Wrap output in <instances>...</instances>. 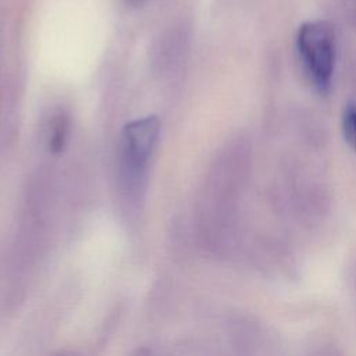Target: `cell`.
I'll use <instances>...</instances> for the list:
<instances>
[{
  "label": "cell",
  "mask_w": 356,
  "mask_h": 356,
  "mask_svg": "<svg viewBox=\"0 0 356 356\" xmlns=\"http://www.w3.org/2000/svg\"><path fill=\"white\" fill-rule=\"evenodd\" d=\"M296 46L313 83L320 90H327L335 65V32L331 24L323 19L302 24Z\"/></svg>",
  "instance_id": "obj_1"
},
{
  "label": "cell",
  "mask_w": 356,
  "mask_h": 356,
  "mask_svg": "<svg viewBox=\"0 0 356 356\" xmlns=\"http://www.w3.org/2000/svg\"><path fill=\"white\" fill-rule=\"evenodd\" d=\"M228 335L235 356H282L275 334L253 317L231 320Z\"/></svg>",
  "instance_id": "obj_2"
},
{
  "label": "cell",
  "mask_w": 356,
  "mask_h": 356,
  "mask_svg": "<svg viewBox=\"0 0 356 356\" xmlns=\"http://www.w3.org/2000/svg\"><path fill=\"white\" fill-rule=\"evenodd\" d=\"M160 132V121L156 115H149L129 122L124 129V163L129 171H142L147 163L157 136Z\"/></svg>",
  "instance_id": "obj_3"
},
{
  "label": "cell",
  "mask_w": 356,
  "mask_h": 356,
  "mask_svg": "<svg viewBox=\"0 0 356 356\" xmlns=\"http://www.w3.org/2000/svg\"><path fill=\"white\" fill-rule=\"evenodd\" d=\"M67 132H68V120L65 115L60 114L53 122V129H51V136L49 146L53 153H58L63 150L67 139Z\"/></svg>",
  "instance_id": "obj_4"
},
{
  "label": "cell",
  "mask_w": 356,
  "mask_h": 356,
  "mask_svg": "<svg viewBox=\"0 0 356 356\" xmlns=\"http://www.w3.org/2000/svg\"><path fill=\"white\" fill-rule=\"evenodd\" d=\"M342 135L348 146L356 153V106H348L343 111Z\"/></svg>",
  "instance_id": "obj_5"
},
{
  "label": "cell",
  "mask_w": 356,
  "mask_h": 356,
  "mask_svg": "<svg viewBox=\"0 0 356 356\" xmlns=\"http://www.w3.org/2000/svg\"><path fill=\"white\" fill-rule=\"evenodd\" d=\"M306 356H343V353L334 343H321L313 348Z\"/></svg>",
  "instance_id": "obj_6"
},
{
  "label": "cell",
  "mask_w": 356,
  "mask_h": 356,
  "mask_svg": "<svg viewBox=\"0 0 356 356\" xmlns=\"http://www.w3.org/2000/svg\"><path fill=\"white\" fill-rule=\"evenodd\" d=\"M49 356H82V355L75 350H57Z\"/></svg>",
  "instance_id": "obj_7"
},
{
  "label": "cell",
  "mask_w": 356,
  "mask_h": 356,
  "mask_svg": "<svg viewBox=\"0 0 356 356\" xmlns=\"http://www.w3.org/2000/svg\"><path fill=\"white\" fill-rule=\"evenodd\" d=\"M129 4H132V6H140V4H143L146 0H127Z\"/></svg>",
  "instance_id": "obj_8"
},
{
  "label": "cell",
  "mask_w": 356,
  "mask_h": 356,
  "mask_svg": "<svg viewBox=\"0 0 356 356\" xmlns=\"http://www.w3.org/2000/svg\"><path fill=\"white\" fill-rule=\"evenodd\" d=\"M353 281H355V289H356V267H355V277H353Z\"/></svg>",
  "instance_id": "obj_9"
}]
</instances>
